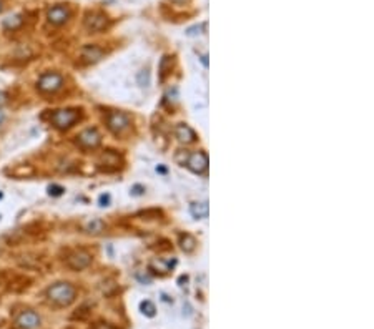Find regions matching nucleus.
Returning <instances> with one entry per match:
<instances>
[{
	"label": "nucleus",
	"mask_w": 374,
	"mask_h": 329,
	"mask_svg": "<svg viewBox=\"0 0 374 329\" xmlns=\"http://www.w3.org/2000/svg\"><path fill=\"white\" fill-rule=\"evenodd\" d=\"M75 296H77V289L70 283H55L47 289V298L59 308L70 306L75 301Z\"/></svg>",
	"instance_id": "nucleus-1"
},
{
	"label": "nucleus",
	"mask_w": 374,
	"mask_h": 329,
	"mask_svg": "<svg viewBox=\"0 0 374 329\" xmlns=\"http://www.w3.org/2000/svg\"><path fill=\"white\" fill-rule=\"evenodd\" d=\"M80 118V112L75 108H65V110H57L50 115V123H52L57 130H67L72 125H75Z\"/></svg>",
	"instance_id": "nucleus-2"
},
{
	"label": "nucleus",
	"mask_w": 374,
	"mask_h": 329,
	"mask_svg": "<svg viewBox=\"0 0 374 329\" xmlns=\"http://www.w3.org/2000/svg\"><path fill=\"white\" fill-rule=\"evenodd\" d=\"M106 126H109L112 133L123 135L130 128V118L123 112H110L106 115Z\"/></svg>",
	"instance_id": "nucleus-3"
},
{
	"label": "nucleus",
	"mask_w": 374,
	"mask_h": 329,
	"mask_svg": "<svg viewBox=\"0 0 374 329\" xmlns=\"http://www.w3.org/2000/svg\"><path fill=\"white\" fill-rule=\"evenodd\" d=\"M62 85H63V77L57 72L42 73L39 78V84H37L42 93H55L57 90H60Z\"/></svg>",
	"instance_id": "nucleus-4"
},
{
	"label": "nucleus",
	"mask_w": 374,
	"mask_h": 329,
	"mask_svg": "<svg viewBox=\"0 0 374 329\" xmlns=\"http://www.w3.org/2000/svg\"><path fill=\"white\" fill-rule=\"evenodd\" d=\"M90 263H92V256L84 250H77V251H73L67 256V266L73 271L85 269V268L90 266Z\"/></svg>",
	"instance_id": "nucleus-5"
},
{
	"label": "nucleus",
	"mask_w": 374,
	"mask_h": 329,
	"mask_svg": "<svg viewBox=\"0 0 374 329\" xmlns=\"http://www.w3.org/2000/svg\"><path fill=\"white\" fill-rule=\"evenodd\" d=\"M100 142H101V136H100L98 131L93 130V128L84 130L77 136V145H78L80 148H84V150H93V148H97L98 145H100Z\"/></svg>",
	"instance_id": "nucleus-6"
},
{
	"label": "nucleus",
	"mask_w": 374,
	"mask_h": 329,
	"mask_svg": "<svg viewBox=\"0 0 374 329\" xmlns=\"http://www.w3.org/2000/svg\"><path fill=\"white\" fill-rule=\"evenodd\" d=\"M68 18H70V9H68L67 5L57 4L47 10V20L52 25H62V23H65Z\"/></svg>",
	"instance_id": "nucleus-7"
},
{
	"label": "nucleus",
	"mask_w": 374,
	"mask_h": 329,
	"mask_svg": "<svg viewBox=\"0 0 374 329\" xmlns=\"http://www.w3.org/2000/svg\"><path fill=\"white\" fill-rule=\"evenodd\" d=\"M186 167L192 170L193 173H205L208 170V155L203 153V151H195L188 156L186 160Z\"/></svg>",
	"instance_id": "nucleus-8"
},
{
	"label": "nucleus",
	"mask_w": 374,
	"mask_h": 329,
	"mask_svg": "<svg viewBox=\"0 0 374 329\" xmlns=\"http://www.w3.org/2000/svg\"><path fill=\"white\" fill-rule=\"evenodd\" d=\"M15 322L20 329H37L40 326V316L34 311H23L18 314Z\"/></svg>",
	"instance_id": "nucleus-9"
},
{
	"label": "nucleus",
	"mask_w": 374,
	"mask_h": 329,
	"mask_svg": "<svg viewBox=\"0 0 374 329\" xmlns=\"http://www.w3.org/2000/svg\"><path fill=\"white\" fill-rule=\"evenodd\" d=\"M106 17L100 12H92L85 17V29L88 32H101L106 27Z\"/></svg>",
	"instance_id": "nucleus-10"
},
{
	"label": "nucleus",
	"mask_w": 374,
	"mask_h": 329,
	"mask_svg": "<svg viewBox=\"0 0 374 329\" xmlns=\"http://www.w3.org/2000/svg\"><path fill=\"white\" fill-rule=\"evenodd\" d=\"M103 57V50L97 45H85L82 48V59L87 63H95Z\"/></svg>",
	"instance_id": "nucleus-11"
},
{
	"label": "nucleus",
	"mask_w": 374,
	"mask_h": 329,
	"mask_svg": "<svg viewBox=\"0 0 374 329\" xmlns=\"http://www.w3.org/2000/svg\"><path fill=\"white\" fill-rule=\"evenodd\" d=\"M175 133H176V138H178V140L183 142V143H192V142H195V138H196L195 131L190 128L188 125H178L175 128Z\"/></svg>",
	"instance_id": "nucleus-12"
},
{
	"label": "nucleus",
	"mask_w": 374,
	"mask_h": 329,
	"mask_svg": "<svg viewBox=\"0 0 374 329\" xmlns=\"http://www.w3.org/2000/svg\"><path fill=\"white\" fill-rule=\"evenodd\" d=\"M190 211L196 218V220H203L208 216V205L206 203H193Z\"/></svg>",
	"instance_id": "nucleus-13"
},
{
	"label": "nucleus",
	"mask_w": 374,
	"mask_h": 329,
	"mask_svg": "<svg viewBox=\"0 0 374 329\" xmlns=\"http://www.w3.org/2000/svg\"><path fill=\"white\" fill-rule=\"evenodd\" d=\"M22 23H23V18H22V15H14V17L7 18V20L4 22V27L7 29V30H15V29L20 27Z\"/></svg>",
	"instance_id": "nucleus-14"
},
{
	"label": "nucleus",
	"mask_w": 374,
	"mask_h": 329,
	"mask_svg": "<svg viewBox=\"0 0 374 329\" xmlns=\"http://www.w3.org/2000/svg\"><path fill=\"white\" fill-rule=\"evenodd\" d=\"M103 228H105V225H103V221H101V220H92L90 223L87 225V231L88 233H95V235H97V233L103 231Z\"/></svg>",
	"instance_id": "nucleus-15"
},
{
	"label": "nucleus",
	"mask_w": 374,
	"mask_h": 329,
	"mask_svg": "<svg viewBox=\"0 0 374 329\" xmlns=\"http://www.w3.org/2000/svg\"><path fill=\"white\" fill-rule=\"evenodd\" d=\"M195 244H196V241H195V238L192 235H183L181 236V248L185 251H193Z\"/></svg>",
	"instance_id": "nucleus-16"
},
{
	"label": "nucleus",
	"mask_w": 374,
	"mask_h": 329,
	"mask_svg": "<svg viewBox=\"0 0 374 329\" xmlns=\"http://www.w3.org/2000/svg\"><path fill=\"white\" fill-rule=\"evenodd\" d=\"M142 309H143V313H147L148 316H153V314H155V306L151 305L150 301L142 303Z\"/></svg>",
	"instance_id": "nucleus-17"
},
{
	"label": "nucleus",
	"mask_w": 374,
	"mask_h": 329,
	"mask_svg": "<svg viewBox=\"0 0 374 329\" xmlns=\"http://www.w3.org/2000/svg\"><path fill=\"white\" fill-rule=\"evenodd\" d=\"M90 329H115V327L106 324V322H95V324L90 326Z\"/></svg>",
	"instance_id": "nucleus-18"
},
{
	"label": "nucleus",
	"mask_w": 374,
	"mask_h": 329,
	"mask_svg": "<svg viewBox=\"0 0 374 329\" xmlns=\"http://www.w3.org/2000/svg\"><path fill=\"white\" fill-rule=\"evenodd\" d=\"M48 191H50V195L59 196V195L63 193V188H60V186H50V188H48Z\"/></svg>",
	"instance_id": "nucleus-19"
},
{
	"label": "nucleus",
	"mask_w": 374,
	"mask_h": 329,
	"mask_svg": "<svg viewBox=\"0 0 374 329\" xmlns=\"http://www.w3.org/2000/svg\"><path fill=\"white\" fill-rule=\"evenodd\" d=\"M5 102H7V95H5L4 92H0V105H4Z\"/></svg>",
	"instance_id": "nucleus-20"
},
{
	"label": "nucleus",
	"mask_w": 374,
	"mask_h": 329,
	"mask_svg": "<svg viewBox=\"0 0 374 329\" xmlns=\"http://www.w3.org/2000/svg\"><path fill=\"white\" fill-rule=\"evenodd\" d=\"M100 201L101 203H106V201H109V196H100Z\"/></svg>",
	"instance_id": "nucleus-21"
},
{
	"label": "nucleus",
	"mask_w": 374,
	"mask_h": 329,
	"mask_svg": "<svg viewBox=\"0 0 374 329\" xmlns=\"http://www.w3.org/2000/svg\"><path fill=\"white\" fill-rule=\"evenodd\" d=\"M2 122H4V113L0 112V123H2Z\"/></svg>",
	"instance_id": "nucleus-22"
},
{
	"label": "nucleus",
	"mask_w": 374,
	"mask_h": 329,
	"mask_svg": "<svg viewBox=\"0 0 374 329\" xmlns=\"http://www.w3.org/2000/svg\"><path fill=\"white\" fill-rule=\"evenodd\" d=\"M2 10H4V2L0 0V12H2Z\"/></svg>",
	"instance_id": "nucleus-23"
}]
</instances>
